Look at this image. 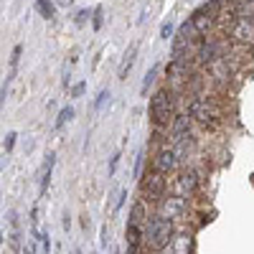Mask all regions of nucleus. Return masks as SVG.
<instances>
[{
  "label": "nucleus",
  "instance_id": "1",
  "mask_svg": "<svg viewBox=\"0 0 254 254\" xmlns=\"http://www.w3.org/2000/svg\"><path fill=\"white\" fill-rule=\"evenodd\" d=\"M145 242L153 249H165L173 242V221L165 216H150L145 226Z\"/></svg>",
  "mask_w": 254,
  "mask_h": 254
},
{
  "label": "nucleus",
  "instance_id": "2",
  "mask_svg": "<svg viewBox=\"0 0 254 254\" xmlns=\"http://www.w3.org/2000/svg\"><path fill=\"white\" fill-rule=\"evenodd\" d=\"M173 115V94L171 89H158L153 97H150V120L155 127H163L168 125Z\"/></svg>",
  "mask_w": 254,
  "mask_h": 254
},
{
  "label": "nucleus",
  "instance_id": "3",
  "mask_svg": "<svg viewBox=\"0 0 254 254\" xmlns=\"http://www.w3.org/2000/svg\"><path fill=\"white\" fill-rule=\"evenodd\" d=\"M188 115L193 117L196 122H201V125H214V120H216L214 110L208 107L206 99H193V102H190L188 104Z\"/></svg>",
  "mask_w": 254,
  "mask_h": 254
},
{
  "label": "nucleus",
  "instance_id": "4",
  "mask_svg": "<svg viewBox=\"0 0 254 254\" xmlns=\"http://www.w3.org/2000/svg\"><path fill=\"white\" fill-rule=\"evenodd\" d=\"M153 168L158 173L168 176L176 168V150H171V147H163V150H158L155 160H153Z\"/></svg>",
  "mask_w": 254,
  "mask_h": 254
},
{
  "label": "nucleus",
  "instance_id": "5",
  "mask_svg": "<svg viewBox=\"0 0 254 254\" xmlns=\"http://www.w3.org/2000/svg\"><path fill=\"white\" fill-rule=\"evenodd\" d=\"M163 190H165V176H163V173L153 171L150 176L142 178V193H147V196H160Z\"/></svg>",
  "mask_w": 254,
  "mask_h": 254
},
{
  "label": "nucleus",
  "instance_id": "6",
  "mask_svg": "<svg viewBox=\"0 0 254 254\" xmlns=\"http://www.w3.org/2000/svg\"><path fill=\"white\" fill-rule=\"evenodd\" d=\"M127 254H137L142 242H145V229L137 224H127Z\"/></svg>",
  "mask_w": 254,
  "mask_h": 254
},
{
  "label": "nucleus",
  "instance_id": "7",
  "mask_svg": "<svg viewBox=\"0 0 254 254\" xmlns=\"http://www.w3.org/2000/svg\"><path fill=\"white\" fill-rule=\"evenodd\" d=\"M188 130H190V117L188 115H176L173 117V130H171L173 140L176 142H183L188 137Z\"/></svg>",
  "mask_w": 254,
  "mask_h": 254
},
{
  "label": "nucleus",
  "instance_id": "8",
  "mask_svg": "<svg viewBox=\"0 0 254 254\" xmlns=\"http://www.w3.org/2000/svg\"><path fill=\"white\" fill-rule=\"evenodd\" d=\"M234 13L239 15V20H254V0H239Z\"/></svg>",
  "mask_w": 254,
  "mask_h": 254
},
{
  "label": "nucleus",
  "instance_id": "9",
  "mask_svg": "<svg viewBox=\"0 0 254 254\" xmlns=\"http://www.w3.org/2000/svg\"><path fill=\"white\" fill-rule=\"evenodd\" d=\"M135 54H137V44H132L130 49H127V54H125V59H122V64H120V79H125V76H127V71L132 69V64H135Z\"/></svg>",
  "mask_w": 254,
  "mask_h": 254
},
{
  "label": "nucleus",
  "instance_id": "10",
  "mask_svg": "<svg viewBox=\"0 0 254 254\" xmlns=\"http://www.w3.org/2000/svg\"><path fill=\"white\" fill-rule=\"evenodd\" d=\"M190 20H193V26H196V31H198V33H206V31L211 28V23H214V15H206V13L196 10Z\"/></svg>",
  "mask_w": 254,
  "mask_h": 254
},
{
  "label": "nucleus",
  "instance_id": "11",
  "mask_svg": "<svg viewBox=\"0 0 254 254\" xmlns=\"http://www.w3.org/2000/svg\"><path fill=\"white\" fill-rule=\"evenodd\" d=\"M54 163H56V155H49V158H46V165H44V173H41V193H46V188H49V183H51Z\"/></svg>",
  "mask_w": 254,
  "mask_h": 254
},
{
  "label": "nucleus",
  "instance_id": "12",
  "mask_svg": "<svg viewBox=\"0 0 254 254\" xmlns=\"http://www.w3.org/2000/svg\"><path fill=\"white\" fill-rule=\"evenodd\" d=\"M163 211H165V219H173V216H178L181 211H183V203H181V198H168V201H163Z\"/></svg>",
  "mask_w": 254,
  "mask_h": 254
},
{
  "label": "nucleus",
  "instance_id": "13",
  "mask_svg": "<svg viewBox=\"0 0 254 254\" xmlns=\"http://www.w3.org/2000/svg\"><path fill=\"white\" fill-rule=\"evenodd\" d=\"M216 54H219V44H214V41H208V44H203V46L198 49V59H201L203 64H206V61H214Z\"/></svg>",
  "mask_w": 254,
  "mask_h": 254
},
{
  "label": "nucleus",
  "instance_id": "14",
  "mask_svg": "<svg viewBox=\"0 0 254 254\" xmlns=\"http://www.w3.org/2000/svg\"><path fill=\"white\" fill-rule=\"evenodd\" d=\"M178 186H181V190H186V193H193V190H196V173L193 171H186L181 176Z\"/></svg>",
  "mask_w": 254,
  "mask_h": 254
},
{
  "label": "nucleus",
  "instance_id": "15",
  "mask_svg": "<svg viewBox=\"0 0 254 254\" xmlns=\"http://www.w3.org/2000/svg\"><path fill=\"white\" fill-rule=\"evenodd\" d=\"M145 219H147V216H145V206H142V203H135L132 211H130V221H127V224H137V226H142Z\"/></svg>",
  "mask_w": 254,
  "mask_h": 254
},
{
  "label": "nucleus",
  "instance_id": "16",
  "mask_svg": "<svg viewBox=\"0 0 254 254\" xmlns=\"http://www.w3.org/2000/svg\"><path fill=\"white\" fill-rule=\"evenodd\" d=\"M36 8L41 10V15H44V18H49V20H51V18H54V13H56L51 0H36Z\"/></svg>",
  "mask_w": 254,
  "mask_h": 254
},
{
  "label": "nucleus",
  "instance_id": "17",
  "mask_svg": "<svg viewBox=\"0 0 254 254\" xmlns=\"http://www.w3.org/2000/svg\"><path fill=\"white\" fill-rule=\"evenodd\" d=\"M71 117H74V107H64L56 117V127H64V122H69Z\"/></svg>",
  "mask_w": 254,
  "mask_h": 254
},
{
  "label": "nucleus",
  "instance_id": "18",
  "mask_svg": "<svg viewBox=\"0 0 254 254\" xmlns=\"http://www.w3.org/2000/svg\"><path fill=\"white\" fill-rule=\"evenodd\" d=\"M155 66L150 69V71H147V76H145V81H142V94H147V87H150V84H153V79H155Z\"/></svg>",
  "mask_w": 254,
  "mask_h": 254
},
{
  "label": "nucleus",
  "instance_id": "19",
  "mask_svg": "<svg viewBox=\"0 0 254 254\" xmlns=\"http://www.w3.org/2000/svg\"><path fill=\"white\" fill-rule=\"evenodd\" d=\"M15 137H18L15 132H8V135H5V153H10V150H13V145H15Z\"/></svg>",
  "mask_w": 254,
  "mask_h": 254
},
{
  "label": "nucleus",
  "instance_id": "20",
  "mask_svg": "<svg viewBox=\"0 0 254 254\" xmlns=\"http://www.w3.org/2000/svg\"><path fill=\"white\" fill-rule=\"evenodd\" d=\"M160 36H163V38H171V36H173V23H163V26H160Z\"/></svg>",
  "mask_w": 254,
  "mask_h": 254
},
{
  "label": "nucleus",
  "instance_id": "21",
  "mask_svg": "<svg viewBox=\"0 0 254 254\" xmlns=\"http://www.w3.org/2000/svg\"><path fill=\"white\" fill-rule=\"evenodd\" d=\"M84 89H87V81H79L76 87L71 89V97H81V94H84Z\"/></svg>",
  "mask_w": 254,
  "mask_h": 254
},
{
  "label": "nucleus",
  "instance_id": "22",
  "mask_svg": "<svg viewBox=\"0 0 254 254\" xmlns=\"http://www.w3.org/2000/svg\"><path fill=\"white\" fill-rule=\"evenodd\" d=\"M18 56H20V46H15V49H13V56H10V69H15V66H18Z\"/></svg>",
  "mask_w": 254,
  "mask_h": 254
},
{
  "label": "nucleus",
  "instance_id": "23",
  "mask_svg": "<svg viewBox=\"0 0 254 254\" xmlns=\"http://www.w3.org/2000/svg\"><path fill=\"white\" fill-rule=\"evenodd\" d=\"M38 242H41V247H44V252H49V249H51V242H49V237H46V234H38Z\"/></svg>",
  "mask_w": 254,
  "mask_h": 254
},
{
  "label": "nucleus",
  "instance_id": "24",
  "mask_svg": "<svg viewBox=\"0 0 254 254\" xmlns=\"http://www.w3.org/2000/svg\"><path fill=\"white\" fill-rule=\"evenodd\" d=\"M142 163H145V155L140 153V155H137V165H135V176H137V178H140V173H142Z\"/></svg>",
  "mask_w": 254,
  "mask_h": 254
},
{
  "label": "nucleus",
  "instance_id": "25",
  "mask_svg": "<svg viewBox=\"0 0 254 254\" xmlns=\"http://www.w3.org/2000/svg\"><path fill=\"white\" fill-rule=\"evenodd\" d=\"M107 97H110V92H107V89H104V92H99V97H97V102H94V107H102V102L107 99Z\"/></svg>",
  "mask_w": 254,
  "mask_h": 254
},
{
  "label": "nucleus",
  "instance_id": "26",
  "mask_svg": "<svg viewBox=\"0 0 254 254\" xmlns=\"http://www.w3.org/2000/svg\"><path fill=\"white\" fill-rule=\"evenodd\" d=\"M117 163H120V155H115V158H112V163H110V176H115V171H117Z\"/></svg>",
  "mask_w": 254,
  "mask_h": 254
},
{
  "label": "nucleus",
  "instance_id": "27",
  "mask_svg": "<svg viewBox=\"0 0 254 254\" xmlns=\"http://www.w3.org/2000/svg\"><path fill=\"white\" fill-rule=\"evenodd\" d=\"M94 13H97V15H94V28H99V26H102V10L97 8Z\"/></svg>",
  "mask_w": 254,
  "mask_h": 254
},
{
  "label": "nucleus",
  "instance_id": "28",
  "mask_svg": "<svg viewBox=\"0 0 254 254\" xmlns=\"http://www.w3.org/2000/svg\"><path fill=\"white\" fill-rule=\"evenodd\" d=\"M125 198H127V190H122V193H120V201H117V211L122 208V203H125Z\"/></svg>",
  "mask_w": 254,
  "mask_h": 254
},
{
  "label": "nucleus",
  "instance_id": "29",
  "mask_svg": "<svg viewBox=\"0 0 254 254\" xmlns=\"http://www.w3.org/2000/svg\"><path fill=\"white\" fill-rule=\"evenodd\" d=\"M84 18H89V13H87V10H81V13H79V18H76V23H84Z\"/></svg>",
  "mask_w": 254,
  "mask_h": 254
},
{
  "label": "nucleus",
  "instance_id": "30",
  "mask_svg": "<svg viewBox=\"0 0 254 254\" xmlns=\"http://www.w3.org/2000/svg\"><path fill=\"white\" fill-rule=\"evenodd\" d=\"M74 254H81V252H79V249H76V252H74Z\"/></svg>",
  "mask_w": 254,
  "mask_h": 254
}]
</instances>
